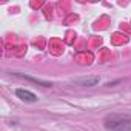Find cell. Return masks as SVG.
Instances as JSON below:
<instances>
[{
  "mask_svg": "<svg viewBox=\"0 0 131 131\" xmlns=\"http://www.w3.org/2000/svg\"><path fill=\"white\" fill-rule=\"evenodd\" d=\"M105 126L113 131H131L129 116H108L105 119Z\"/></svg>",
  "mask_w": 131,
  "mask_h": 131,
  "instance_id": "cell-1",
  "label": "cell"
},
{
  "mask_svg": "<svg viewBox=\"0 0 131 131\" xmlns=\"http://www.w3.org/2000/svg\"><path fill=\"white\" fill-rule=\"evenodd\" d=\"M16 96H17L20 100L28 102V103H32V102L37 100V96H36L34 93H31V91H28V90H23V88H17V90H16Z\"/></svg>",
  "mask_w": 131,
  "mask_h": 131,
  "instance_id": "cell-2",
  "label": "cell"
},
{
  "mask_svg": "<svg viewBox=\"0 0 131 131\" xmlns=\"http://www.w3.org/2000/svg\"><path fill=\"white\" fill-rule=\"evenodd\" d=\"M74 83L82 85V86H94L99 83V77H91V79H77L74 80Z\"/></svg>",
  "mask_w": 131,
  "mask_h": 131,
  "instance_id": "cell-3",
  "label": "cell"
},
{
  "mask_svg": "<svg viewBox=\"0 0 131 131\" xmlns=\"http://www.w3.org/2000/svg\"><path fill=\"white\" fill-rule=\"evenodd\" d=\"M16 76L25 77V79H28V80H31V82H34V83H39V85H42V86H51V83H48V82H42V80H39V79H36V77H29V76H25V74H16Z\"/></svg>",
  "mask_w": 131,
  "mask_h": 131,
  "instance_id": "cell-4",
  "label": "cell"
}]
</instances>
